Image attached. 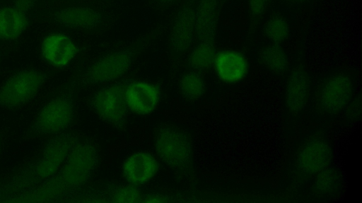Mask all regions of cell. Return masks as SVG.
I'll return each mask as SVG.
<instances>
[{
  "mask_svg": "<svg viewBox=\"0 0 362 203\" xmlns=\"http://www.w3.org/2000/svg\"><path fill=\"white\" fill-rule=\"evenodd\" d=\"M46 75L38 70H21L8 77L0 87V107L13 109L30 101L46 80Z\"/></svg>",
  "mask_w": 362,
  "mask_h": 203,
  "instance_id": "cell-3",
  "label": "cell"
},
{
  "mask_svg": "<svg viewBox=\"0 0 362 203\" xmlns=\"http://www.w3.org/2000/svg\"><path fill=\"white\" fill-rule=\"evenodd\" d=\"M28 16L11 6L0 8V39L13 41L28 27Z\"/></svg>",
  "mask_w": 362,
  "mask_h": 203,
  "instance_id": "cell-17",
  "label": "cell"
},
{
  "mask_svg": "<svg viewBox=\"0 0 362 203\" xmlns=\"http://www.w3.org/2000/svg\"><path fill=\"white\" fill-rule=\"evenodd\" d=\"M91 106L102 120L115 125L124 124L127 112L125 89L120 85L104 87L91 98Z\"/></svg>",
  "mask_w": 362,
  "mask_h": 203,
  "instance_id": "cell-7",
  "label": "cell"
},
{
  "mask_svg": "<svg viewBox=\"0 0 362 203\" xmlns=\"http://www.w3.org/2000/svg\"><path fill=\"white\" fill-rule=\"evenodd\" d=\"M330 157L328 145L324 141L315 139L308 142L300 152L297 164L305 173H317L327 166Z\"/></svg>",
  "mask_w": 362,
  "mask_h": 203,
  "instance_id": "cell-14",
  "label": "cell"
},
{
  "mask_svg": "<svg viewBox=\"0 0 362 203\" xmlns=\"http://www.w3.org/2000/svg\"><path fill=\"white\" fill-rule=\"evenodd\" d=\"M194 30V13L189 7L180 9L173 21L170 42L177 52L186 51L192 45Z\"/></svg>",
  "mask_w": 362,
  "mask_h": 203,
  "instance_id": "cell-15",
  "label": "cell"
},
{
  "mask_svg": "<svg viewBox=\"0 0 362 203\" xmlns=\"http://www.w3.org/2000/svg\"><path fill=\"white\" fill-rule=\"evenodd\" d=\"M74 116L71 99L64 95L49 101L39 111L33 130L40 135L57 134L71 124Z\"/></svg>",
  "mask_w": 362,
  "mask_h": 203,
  "instance_id": "cell-6",
  "label": "cell"
},
{
  "mask_svg": "<svg viewBox=\"0 0 362 203\" xmlns=\"http://www.w3.org/2000/svg\"><path fill=\"white\" fill-rule=\"evenodd\" d=\"M180 88L184 97L194 100L202 96L205 85L200 74L196 71H190L181 78Z\"/></svg>",
  "mask_w": 362,
  "mask_h": 203,
  "instance_id": "cell-20",
  "label": "cell"
},
{
  "mask_svg": "<svg viewBox=\"0 0 362 203\" xmlns=\"http://www.w3.org/2000/svg\"><path fill=\"white\" fill-rule=\"evenodd\" d=\"M269 0H249V8L253 16L261 15L267 6Z\"/></svg>",
  "mask_w": 362,
  "mask_h": 203,
  "instance_id": "cell-25",
  "label": "cell"
},
{
  "mask_svg": "<svg viewBox=\"0 0 362 203\" xmlns=\"http://www.w3.org/2000/svg\"><path fill=\"white\" fill-rule=\"evenodd\" d=\"M315 179V186L320 192H326L329 190L334 180V172L330 168H324L319 172Z\"/></svg>",
  "mask_w": 362,
  "mask_h": 203,
  "instance_id": "cell-23",
  "label": "cell"
},
{
  "mask_svg": "<svg viewBox=\"0 0 362 203\" xmlns=\"http://www.w3.org/2000/svg\"><path fill=\"white\" fill-rule=\"evenodd\" d=\"M351 93V81L344 75L330 78L324 85L320 94V102L326 110L337 111L348 102Z\"/></svg>",
  "mask_w": 362,
  "mask_h": 203,
  "instance_id": "cell-13",
  "label": "cell"
},
{
  "mask_svg": "<svg viewBox=\"0 0 362 203\" xmlns=\"http://www.w3.org/2000/svg\"><path fill=\"white\" fill-rule=\"evenodd\" d=\"M158 156L168 166L184 170L191 159V145L187 137L173 128H162L156 140Z\"/></svg>",
  "mask_w": 362,
  "mask_h": 203,
  "instance_id": "cell-5",
  "label": "cell"
},
{
  "mask_svg": "<svg viewBox=\"0 0 362 203\" xmlns=\"http://www.w3.org/2000/svg\"><path fill=\"white\" fill-rule=\"evenodd\" d=\"M43 59L57 68L66 67L77 52V47L71 39L63 32L47 35L41 44Z\"/></svg>",
  "mask_w": 362,
  "mask_h": 203,
  "instance_id": "cell-8",
  "label": "cell"
},
{
  "mask_svg": "<svg viewBox=\"0 0 362 203\" xmlns=\"http://www.w3.org/2000/svg\"><path fill=\"white\" fill-rule=\"evenodd\" d=\"M216 72L218 78L228 83L241 80L247 72V62L240 53L226 50L218 53L215 58Z\"/></svg>",
  "mask_w": 362,
  "mask_h": 203,
  "instance_id": "cell-12",
  "label": "cell"
},
{
  "mask_svg": "<svg viewBox=\"0 0 362 203\" xmlns=\"http://www.w3.org/2000/svg\"><path fill=\"white\" fill-rule=\"evenodd\" d=\"M76 144L75 138L66 134L50 139L42 157L0 189L2 198L13 197L16 193L26 194L53 177Z\"/></svg>",
  "mask_w": 362,
  "mask_h": 203,
  "instance_id": "cell-2",
  "label": "cell"
},
{
  "mask_svg": "<svg viewBox=\"0 0 362 203\" xmlns=\"http://www.w3.org/2000/svg\"><path fill=\"white\" fill-rule=\"evenodd\" d=\"M217 0H200L194 13V30L199 42H214L217 21Z\"/></svg>",
  "mask_w": 362,
  "mask_h": 203,
  "instance_id": "cell-16",
  "label": "cell"
},
{
  "mask_svg": "<svg viewBox=\"0 0 362 203\" xmlns=\"http://www.w3.org/2000/svg\"><path fill=\"white\" fill-rule=\"evenodd\" d=\"M265 65L275 71L284 70L287 65L286 57L282 49L276 45L267 47L262 53Z\"/></svg>",
  "mask_w": 362,
  "mask_h": 203,
  "instance_id": "cell-21",
  "label": "cell"
},
{
  "mask_svg": "<svg viewBox=\"0 0 362 203\" xmlns=\"http://www.w3.org/2000/svg\"><path fill=\"white\" fill-rule=\"evenodd\" d=\"M134 56L132 49H124L102 56L86 70L82 82L86 85H95L121 78L129 69Z\"/></svg>",
  "mask_w": 362,
  "mask_h": 203,
  "instance_id": "cell-4",
  "label": "cell"
},
{
  "mask_svg": "<svg viewBox=\"0 0 362 203\" xmlns=\"http://www.w3.org/2000/svg\"><path fill=\"white\" fill-rule=\"evenodd\" d=\"M264 32L271 41L279 43L287 37L288 26L283 18L275 16L267 21L264 27Z\"/></svg>",
  "mask_w": 362,
  "mask_h": 203,
  "instance_id": "cell-22",
  "label": "cell"
},
{
  "mask_svg": "<svg viewBox=\"0 0 362 203\" xmlns=\"http://www.w3.org/2000/svg\"><path fill=\"white\" fill-rule=\"evenodd\" d=\"M158 168L157 160L151 154L137 152L130 155L123 163L122 173L126 180L134 185L148 182Z\"/></svg>",
  "mask_w": 362,
  "mask_h": 203,
  "instance_id": "cell-9",
  "label": "cell"
},
{
  "mask_svg": "<svg viewBox=\"0 0 362 203\" xmlns=\"http://www.w3.org/2000/svg\"><path fill=\"white\" fill-rule=\"evenodd\" d=\"M98 160V152L93 145L77 143L53 177L22 197L27 198V201H48L77 188L88 181Z\"/></svg>",
  "mask_w": 362,
  "mask_h": 203,
  "instance_id": "cell-1",
  "label": "cell"
},
{
  "mask_svg": "<svg viewBox=\"0 0 362 203\" xmlns=\"http://www.w3.org/2000/svg\"><path fill=\"white\" fill-rule=\"evenodd\" d=\"M158 1H159L160 3L161 4H170V3H172L176 0H157Z\"/></svg>",
  "mask_w": 362,
  "mask_h": 203,
  "instance_id": "cell-26",
  "label": "cell"
},
{
  "mask_svg": "<svg viewBox=\"0 0 362 203\" xmlns=\"http://www.w3.org/2000/svg\"><path fill=\"white\" fill-rule=\"evenodd\" d=\"M56 23L71 29L91 30L102 21L101 13L88 6H71L55 11L53 15Z\"/></svg>",
  "mask_w": 362,
  "mask_h": 203,
  "instance_id": "cell-11",
  "label": "cell"
},
{
  "mask_svg": "<svg viewBox=\"0 0 362 203\" xmlns=\"http://www.w3.org/2000/svg\"><path fill=\"white\" fill-rule=\"evenodd\" d=\"M216 56L214 42H199L189 55L188 64L195 70H204L214 65Z\"/></svg>",
  "mask_w": 362,
  "mask_h": 203,
  "instance_id": "cell-19",
  "label": "cell"
},
{
  "mask_svg": "<svg viewBox=\"0 0 362 203\" xmlns=\"http://www.w3.org/2000/svg\"><path fill=\"white\" fill-rule=\"evenodd\" d=\"M127 107L137 114H148L156 108L159 94L153 85L143 81H133L125 88Z\"/></svg>",
  "mask_w": 362,
  "mask_h": 203,
  "instance_id": "cell-10",
  "label": "cell"
},
{
  "mask_svg": "<svg viewBox=\"0 0 362 203\" xmlns=\"http://www.w3.org/2000/svg\"><path fill=\"white\" fill-rule=\"evenodd\" d=\"M37 0H12L11 6L21 13L28 15L34 8Z\"/></svg>",
  "mask_w": 362,
  "mask_h": 203,
  "instance_id": "cell-24",
  "label": "cell"
},
{
  "mask_svg": "<svg viewBox=\"0 0 362 203\" xmlns=\"http://www.w3.org/2000/svg\"><path fill=\"white\" fill-rule=\"evenodd\" d=\"M308 87V81L303 72L296 70L292 73L286 88V104L292 113L299 112L305 106Z\"/></svg>",
  "mask_w": 362,
  "mask_h": 203,
  "instance_id": "cell-18",
  "label": "cell"
},
{
  "mask_svg": "<svg viewBox=\"0 0 362 203\" xmlns=\"http://www.w3.org/2000/svg\"><path fill=\"white\" fill-rule=\"evenodd\" d=\"M289 1H293V2H303V1H305L307 0H289Z\"/></svg>",
  "mask_w": 362,
  "mask_h": 203,
  "instance_id": "cell-27",
  "label": "cell"
}]
</instances>
